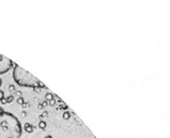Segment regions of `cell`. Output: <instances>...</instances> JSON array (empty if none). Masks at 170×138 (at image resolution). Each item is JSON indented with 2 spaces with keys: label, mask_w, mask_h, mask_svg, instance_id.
I'll use <instances>...</instances> for the list:
<instances>
[{
  "label": "cell",
  "mask_w": 170,
  "mask_h": 138,
  "mask_svg": "<svg viewBox=\"0 0 170 138\" xmlns=\"http://www.w3.org/2000/svg\"><path fill=\"white\" fill-rule=\"evenodd\" d=\"M12 65L13 62L12 61L0 53V74H3L8 72L12 68Z\"/></svg>",
  "instance_id": "cell-3"
},
{
  "label": "cell",
  "mask_w": 170,
  "mask_h": 138,
  "mask_svg": "<svg viewBox=\"0 0 170 138\" xmlns=\"http://www.w3.org/2000/svg\"><path fill=\"white\" fill-rule=\"evenodd\" d=\"M13 78L20 86L29 88H45V85L34 75L15 64L13 70Z\"/></svg>",
  "instance_id": "cell-2"
},
{
  "label": "cell",
  "mask_w": 170,
  "mask_h": 138,
  "mask_svg": "<svg viewBox=\"0 0 170 138\" xmlns=\"http://www.w3.org/2000/svg\"><path fill=\"white\" fill-rule=\"evenodd\" d=\"M22 125L18 118L8 112H0V138H20Z\"/></svg>",
  "instance_id": "cell-1"
},
{
  "label": "cell",
  "mask_w": 170,
  "mask_h": 138,
  "mask_svg": "<svg viewBox=\"0 0 170 138\" xmlns=\"http://www.w3.org/2000/svg\"></svg>",
  "instance_id": "cell-4"
}]
</instances>
